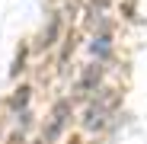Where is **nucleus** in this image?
<instances>
[{"label": "nucleus", "mask_w": 147, "mask_h": 144, "mask_svg": "<svg viewBox=\"0 0 147 144\" xmlns=\"http://www.w3.org/2000/svg\"><path fill=\"white\" fill-rule=\"evenodd\" d=\"M70 109H74V103H70V99H58V103H55L51 118H48V125L42 128V141H45V144H48V141H55V138L64 131V125L70 122Z\"/></svg>", "instance_id": "1"}, {"label": "nucleus", "mask_w": 147, "mask_h": 144, "mask_svg": "<svg viewBox=\"0 0 147 144\" xmlns=\"http://www.w3.org/2000/svg\"><path fill=\"white\" fill-rule=\"evenodd\" d=\"M109 109L106 106H99L96 99H90V106H86V112H83V131H90V135H96V131H106V125H109Z\"/></svg>", "instance_id": "2"}, {"label": "nucleus", "mask_w": 147, "mask_h": 144, "mask_svg": "<svg viewBox=\"0 0 147 144\" xmlns=\"http://www.w3.org/2000/svg\"><path fill=\"white\" fill-rule=\"evenodd\" d=\"M102 77H106V64H90V67H83V74H80V80H77V93H93V90H99L102 87Z\"/></svg>", "instance_id": "3"}, {"label": "nucleus", "mask_w": 147, "mask_h": 144, "mask_svg": "<svg viewBox=\"0 0 147 144\" xmlns=\"http://www.w3.org/2000/svg\"><path fill=\"white\" fill-rule=\"evenodd\" d=\"M90 51H93V58L99 64H106L112 58V32H96L93 42H90Z\"/></svg>", "instance_id": "4"}, {"label": "nucleus", "mask_w": 147, "mask_h": 144, "mask_svg": "<svg viewBox=\"0 0 147 144\" xmlns=\"http://www.w3.org/2000/svg\"><path fill=\"white\" fill-rule=\"evenodd\" d=\"M58 32H61V16H51L48 26L42 29V35H38V48H51L58 42Z\"/></svg>", "instance_id": "5"}, {"label": "nucleus", "mask_w": 147, "mask_h": 144, "mask_svg": "<svg viewBox=\"0 0 147 144\" xmlns=\"http://www.w3.org/2000/svg\"><path fill=\"white\" fill-rule=\"evenodd\" d=\"M29 99H32V90H29V87H19V90L10 96V109H13V112H26Z\"/></svg>", "instance_id": "6"}, {"label": "nucleus", "mask_w": 147, "mask_h": 144, "mask_svg": "<svg viewBox=\"0 0 147 144\" xmlns=\"http://www.w3.org/2000/svg\"><path fill=\"white\" fill-rule=\"evenodd\" d=\"M29 128H32V115H29V112H19V115H16V131L26 135Z\"/></svg>", "instance_id": "7"}, {"label": "nucleus", "mask_w": 147, "mask_h": 144, "mask_svg": "<svg viewBox=\"0 0 147 144\" xmlns=\"http://www.w3.org/2000/svg\"><path fill=\"white\" fill-rule=\"evenodd\" d=\"M22 70H26V51H19V55H16V61H13V67H10V74L19 77Z\"/></svg>", "instance_id": "8"}, {"label": "nucleus", "mask_w": 147, "mask_h": 144, "mask_svg": "<svg viewBox=\"0 0 147 144\" xmlns=\"http://www.w3.org/2000/svg\"><path fill=\"white\" fill-rule=\"evenodd\" d=\"M7 144H26V135H19V131H16V135H10Z\"/></svg>", "instance_id": "9"}, {"label": "nucleus", "mask_w": 147, "mask_h": 144, "mask_svg": "<svg viewBox=\"0 0 147 144\" xmlns=\"http://www.w3.org/2000/svg\"><path fill=\"white\" fill-rule=\"evenodd\" d=\"M32 144H45V141H32Z\"/></svg>", "instance_id": "10"}]
</instances>
